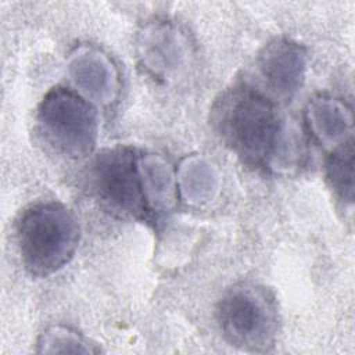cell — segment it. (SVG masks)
Listing matches in <instances>:
<instances>
[{
	"label": "cell",
	"mask_w": 355,
	"mask_h": 355,
	"mask_svg": "<svg viewBox=\"0 0 355 355\" xmlns=\"http://www.w3.org/2000/svg\"><path fill=\"white\" fill-rule=\"evenodd\" d=\"M279 104L243 82L226 89L211 108V126L220 141L247 166H284L294 140Z\"/></svg>",
	"instance_id": "1"
},
{
	"label": "cell",
	"mask_w": 355,
	"mask_h": 355,
	"mask_svg": "<svg viewBox=\"0 0 355 355\" xmlns=\"http://www.w3.org/2000/svg\"><path fill=\"white\" fill-rule=\"evenodd\" d=\"M80 240L76 216L64 204L40 201L26 207L15 222V243L24 269L49 277L75 255Z\"/></svg>",
	"instance_id": "2"
},
{
	"label": "cell",
	"mask_w": 355,
	"mask_h": 355,
	"mask_svg": "<svg viewBox=\"0 0 355 355\" xmlns=\"http://www.w3.org/2000/svg\"><path fill=\"white\" fill-rule=\"evenodd\" d=\"M82 178L87 194L110 215L135 220L151 218L139 155L133 148H104L92 157Z\"/></svg>",
	"instance_id": "3"
},
{
	"label": "cell",
	"mask_w": 355,
	"mask_h": 355,
	"mask_svg": "<svg viewBox=\"0 0 355 355\" xmlns=\"http://www.w3.org/2000/svg\"><path fill=\"white\" fill-rule=\"evenodd\" d=\"M216 322L230 345L245 352H268L275 347L280 329L276 295L263 284H234L216 305Z\"/></svg>",
	"instance_id": "4"
},
{
	"label": "cell",
	"mask_w": 355,
	"mask_h": 355,
	"mask_svg": "<svg viewBox=\"0 0 355 355\" xmlns=\"http://www.w3.org/2000/svg\"><path fill=\"white\" fill-rule=\"evenodd\" d=\"M36 130L42 141L60 157L80 159L93 154L98 139L96 107L76 92L55 86L40 100Z\"/></svg>",
	"instance_id": "5"
},
{
	"label": "cell",
	"mask_w": 355,
	"mask_h": 355,
	"mask_svg": "<svg viewBox=\"0 0 355 355\" xmlns=\"http://www.w3.org/2000/svg\"><path fill=\"white\" fill-rule=\"evenodd\" d=\"M308 65L306 49L288 37H276L266 43L255 58V76L252 85L270 100L290 101L305 80Z\"/></svg>",
	"instance_id": "6"
},
{
	"label": "cell",
	"mask_w": 355,
	"mask_h": 355,
	"mask_svg": "<svg viewBox=\"0 0 355 355\" xmlns=\"http://www.w3.org/2000/svg\"><path fill=\"white\" fill-rule=\"evenodd\" d=\"M305 116L311 135L331 150L354 139L352 111L340 98L322 94L309 98Z\"/></svg>",
	"instance_id": "7"
},
{
	"label": "cell",
	"mask_w": 355,
	"mask_h": 355,
	"mask_svg": "<svg viewBox=\"0 0 355 355\" xmlns=\"http://www.w3.org/2000/svg\"><path fill=\"white\" fill-rule=\"evenodd\" d=\"M326 180L343 204L354 202V139L333 148L326 159Z\"/></svg>",
	"instance_id": "8"
},
{
	"label": "cell",
	"mask_w": 355,
	"mask_h": 355,
	"mask_svg": "<svg viewBox=\"0 0 355 355\" xmlns=\"http://www.w3.org/2000/svg\"><path fill=\"white\" fill-rule=\"evenodd\" d=\"M37 352L44 354H93L100 349L79 333L61 326H53L42 333Z\"/></svg>",
	"instance_id": "9"
}]
</instances>
